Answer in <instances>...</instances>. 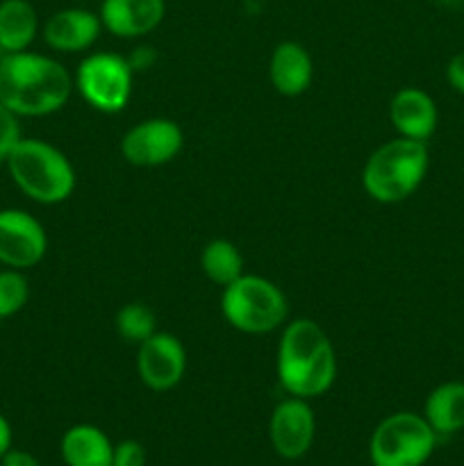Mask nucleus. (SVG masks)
Returning <instances> with one entry per match:
<instances>
[{
    "instance_id": "f257e3e1",
    "label": "nucleus",
    "mask_w": 464,
    "mask_h": 466,
    "mask_svg": "<svg viewBox=\"0 0 464 466\" xmlns=\"http://www.w3.org/2000/svg\"><path fill=\"white\" fill-rule=\"evenodd\" d=\"M73 89V76L55 57L32 50L0 55V103L18 118L59 112Z\"/></svg>"
},
{
    "instance_id": "f03ea898",
    "label": "nucleus",
    "mask_w": 464,
    "mask_h": 466,
    "mask_svg": "<svg viewBox=\"0 0 464 466\" xmlns=\"http://www.w3.org/2000/svg\"><path fill=\"white\" fill-rule=\"evenodd\" d=\"M337 353L314 319H294L282 328L276 373L282 390L296 399L323 396L337 380Z\"/></svg>"
},
{
    "instance_id": "7ed1b4c3",
    "label": "nucleus",
    "mask_w": 464,
    "mask_h": 466,
    "mask_svg": "<svg viewBox=\"0 0 464 466\" xmlns=\"http://www.w3.org/2000/svg\"><path fill=\"white\" fill-rule=\"evenodd\" d=\"M430 168L426 141L394 137L368 155L362 168V187L376 203L396 205L408 200L423 185Z\"/></svg>"
},
{
    "instance_id": "20e7f679",
    "label": "nucleus",
    "mask_w": 464,
    "mask_h": 466,
    "mask_svg": "<svg viewBox=\"0 0 464 466\" xmlns=\"http://www.w3.org/2000/svg\"><path fill=\"white\" fill-rule=\"evenodd\" d=\"M5 167L14 185L39 205H59L76 191L77 176L71 159L50 141L21 137Z\"/></svg>"
},
{
    "instance_id": "39448f33",
    "label": "nucleus",
    "mask_w": 464,
    "mask_h": 466,
    "mask_svg": "<svg viewBox=\"0 0 464 466\" xmlns=\"http://www.w3.org/2000/svg\"><path fill=\"white\" fill-rule=\"evenodd\" d=\"M221 314L244 335H268L287 323L289 303L276 282L244 273L239 280L223 287Z\"/></svg>"
},
{
    "instance_id": "423d86ee",
    "label": "nucleus",
    "mask_w": 464,
    "mask_h": 466,
    "mask_svg": "<svg viewBox=\"0 0 464 466\" xmlns=\"http://www.w3.org/2000/svg\"><path fill=\"white\" fill-rule=\"evenodd\" d=\"M437 446V432L423 414L396 412L382 419L368 441L373 466H423Z\"/></svg>"
},
{
    "instance_id": "0eeeda50",
    "label": "nucleus",
    "mask_w": 464,
    "mask_h": 466,
    "mask_svg": "<svg viewBox=\"0 0 464 466\" xmlns=\"http://www.w3.org/2000/svg\"><path fill=\"white\" fill-rule=\"evenodd\" d=\"M77 94L103 114H118L127 107L135 85V68L116 53H91L73 76Z\"/></svg>"
},
{
    "instance_id": "6e6552de",
    "label": "nucleus",
    "mask_w": 464,
    "mask_h": 466,
    "mask_svg": "<svg viewBox=\"0 0 464 466\" xmlns=\"http://www.w3.org/2000/svg\"><path fill=\"white\" fill-rule=\"evenodd\" d=\"M185 146V132L173 118L155 116L136 123L123 135L121 155L127 164L155 168L173 162Z\"/></svg>"
},
{
    "instance_id": "1a4fd4ad",
    "label": "nucleus",
    "mask_w": 464,
    "mask_h": 466,
    "mask_svg": "<svg viewBox=\"0 0 464 466\" xmlns=\"http://www.w3.org/2000/svg\"><path fill=\"white\" fill-rule=\"evenodd\" d=\"M48 253V235L36 217L25 209H0V264L5 268L36 267Z\"/></svg>"
},
{
    "instance_id": "9d476101",
    "label": "nucleus",
    "mask_w": 464,
    "mask_h": 466,
    "mask_svg": "<svg viewBox=\"0 0 464 466\" xmlns=\"http://www.w3.org/2000/svg\"><path fill=\"white\" fill-rule=\"evenodd\" d=\"M185 371L187 349L173 332L157 330L136 346V376L150 391H171Z\"/></svg>"
},
{
    "instance_id": "9b49d317",
    "label": "nucleus",
    "mask_w": 464,
    "mask_h": 466,
    "mask_svg": "<svg viewBox=\"0 0 464 466\" xmlns=\"http://www.w3.org/2000/svg\"><path fill=\"white\" fill-rule=\"evenodd\" d=\"M314 432H317V419L308 400L289 396L276 405L268 421V437L280 458H303L312 446Z\"/></svg>"
},
{
    "instance_id": "f8f14e48",
    "label": "nucleus",
    "mask_w": 464,
    "mask_h": 466,
    "mask_svg": "<svg viewBox=\"0 0 464 466\" xmlns=\"http://www.w3.org/2000/svg\"><path fill=\"white\" fill-rule=\"evenodd\" d=\"M103 21L96 12L82 7H66L55 12L41 27L45 46L57 53H85L98 41Z\"/></svg>"
},
{
    "instance_id": "ddd939ff",
    "label": "nucleus",
    "mask_w": 464,
    "mask_h": 466,
    "mask_svg": "<svg viewBox=\"0 0 464 466\" xmlns=\"http://www.w3.org/2000/svg\"><path fill=\"white\" fill-rule=\"evenodd\" d=\"M98 16L109 35L139 39L162 25L166 0H103Z\"/></svg>"
},
{
    "instance_id": "4468645a",
    "label": "nucleus",
    "mask_w": 464,
    "mask_h": 466,
    "mask_svg": "<svg viewBox=\"0 0 464 466\" xmlns=\"http://www.w3.org/2000/svg\"><path fill=\"white\" fill-rule=\"evenodd\" d=\"M389 121L398 137L428 144L439 123V109L428 91L419 86H403L389 100Z\"/></svg>"
},
{
    "instance_id": "2eb2a0df",
    "label": "nucleus",
    "mask_w": 464,
    "mask_h": 466,
    "mask_svg": "<svg viewBox=\"0 0 464 466\" xmlns=\"http://www.w3.org/2000/svg\"><path fill=\"white\" fill-rule=\"evenodd\" d=\"M314 77V62L309 50L298 41H282L268 59V80L273 89L287 98L303 96Z\"/></svg>"
},
{
    "instance_id": "dca6fc26",
    "label": "nucleus",
    "mask_w": 464,
    "mask_h": 466,
    "mask_svg": "<svg viewBox=\"0 0 464 466\" xmlns=\"http://www.w3.org/2000/svg\"><path fill=\"white\" fill-rule=\"evenodd\" d=\"M59 451L66 466H112L114 444L100 428L91 423L68 428Z\"/></svg>"
},
{
    "instance_id": "f3484780",
    "label": "nucleus",
    "mask_w": 464,
    "mask_h": 466,
    "mask_svg": "<svg viewBox=\"0 0 464 466\" xmlns=\"http://www.w3.org/2000/svg\"><path fill=\"white\" fill-rule=\"evenodd\" d=\"M39 35V16L30 0L0 3V55L30 50Z\"/></svg>"
},
{
    "instance_id": "a211bd4d",
    "label": "nucleus",
    "mask_w": 464,
    "mask_h": 466,
    "mask_svg": "<svg viewBox=\"0 0 464 466\" xmlns=\"http://www.w3.org/2000/svg\"><path fill=\"white\" fill-rule=\"evenodd\" d=\"M423 417L437 437L464 431V382L449 380L437 385L423 403Z\"/></svg>"
},
{
    "instance_id": "6ab92c4d",
    "label": "nucleus",
    "mask_w": 464,
    "mask_h": 466,
    "mask_svg": "<svg viewBox=\"0 0 464 466\" xmlns=\"http://www.w3.org/2000/svg\"><path fill=\"white\" fill-rule=\"evenodd\" d=\"M200 268L217 287H227L244 276V255L232 241L212 239L200 253Z\"/></svg>"
},
{
    "instance_id": "aec40b11",
    "label": "nucleus",
    "mask_w": 464,
    "mask_h": 466,
    "mask_svg": "<svg viewBox=\"0 0 464 466\" xmlns=\"http://www.w3.org/2000/svg\"><path fill=\"white\" fill-rule=\"evenodd\" d=\"M114 328L123 341L139 346L141 341L157 332V314L153 312L150 305L135 300V303H127L118 309L116 317H114Z\"/></svg>"
},
{
    "instance_id": "412c9836",
    "label": "nucleus",
    "mask_w": 464,
    "mask_h": 466,
    "mask_svg": "<svg viewBox=\"0 0 464 466\" xmlns=\"http://www.w3.org/2000/svg\"><path fill=\"white\" fill-rule=\"evenodd\" d=\"M30 300V282L18 268L0 271V321L12 319L21 312Z\"/></svg>"
},
{
    "instance_id": "4be33fe9",
    "label": "nucleus",
    "mask_w": 464,
    "mask_h": 466,
    "mask_svg": "<svg viewBox=\"0 0 464 466\" xmlns=\"http://www.w3.org/2000/svg\"><path fill=\"white\" fill-rule=\"evenodd\" d=\"M21 118L16 114L9 112L3 103H0V164L7 162L9 153L14 150V146L21 141Z\"/></svg>"
},
{
    "instance_id": "5701e85b",
    "label": "nucleus",
    "mask_w": 464,
    "mask_h": 466,
    "mask_svg": "<svg viewBox=\"0 0 464 466\" xmlns=\"http://www.w3.org/2000/svg\"><path fill=\"white\" fill-rule=\"evenodd\" d=\"M112 466H146V451L139 441L126 440L114 446Z\"/></svg>"
},
{
    "instance_id": "b1692460",
    "label": "nucleus",
    "mask_w": 464,
    "mask_h": 466,
    "mask_svg": "<svg viewBox=\"0 0 464 466\" xmlns=\"http://www.w3.org/2000/svg\"><path fill=\"white\" fill-rule=\"evenodd\" d=\"M446 82L450 85V89L464 96V50L455 53L446 64Z\"/></svg>"
},
{
    "instance_id": "393cba45",
    "label": "nucleus",
    "mask_w": 464,
    "mask_h": 466,
    "mask_svg": "<svg viewBox=\"0 0 464 466\" xmlns=\"http://www.w3.org/2000/svg\"><path fill=\"white\" fill-rule=\"evenodd\" d=\"M0 466H41V464L39 460H36L32 453H27V451L9 449L7 453L3 455V460H0Z\"/></svg>"
},
{
    "instance_id": "a878e982",
    "label": "nucleus",
    "mask_w": 464,
    "mask_h": 466,
    "mask_svg": "<svg viewBox=\"0 0 464 466\" xmlns=\"http://www.w3.org/2000/svg\"><path fill=\"white\" fill-rule=\"evenodd\" d=\"M9 449H12V426H9L7 419L0 414V460H3V455L7 453Z\"/></svg>"
}]
</instances>
